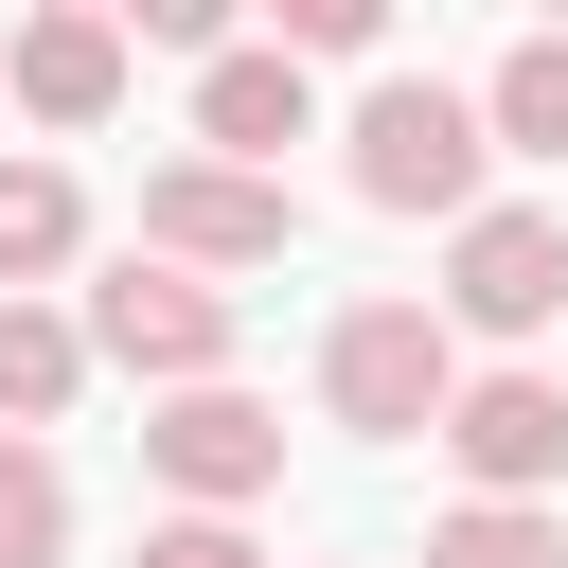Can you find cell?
<instances>
[{"label":"cell","instance_id":"8992f818","mask_svg":"<svg viewBox=\"0 0 568 568\" xmlns=\"http://www.w3.org/2000/svg\"><path fill=\"white\" fill-rule=\"evenodd\" d=\"M142 462H160L195 515H231V497H266V479H284V408H266V390H231V373H213V390H160Z\"/></svg>","mask_w":568,"mask_h":568},{"label":"cell","instance_id":"8fae6325","mask_svg":"<svg viewBox=\"0 0 568 568\" xmlns=\"http://www.w3.org/2000/svg\"><path fill=\"white\" fill-rule=\"evenodd\" d=\"M71 390H89V337H71L53 302H0V408H18V426H53Z\"/></svg>","mask_w":568,"mask_h":568},{"label":"cell","instance_id":"5b68a950","mask_svg":"<svg viewBox=\"0 0 568 568\" xmlns=\"http://www.w3.org/2000/svg\"><path fill=\"white\" fill-rule=\"evenodd\" d=\"M284 178H231V160H160L142 178V266H284Z\"/></svg>","mask_w":568,"mask_h":568},{"label":"cell","instance_id":"9c48e42d","mask_svg":"<svg viewBox=\"0 0 568 568\" xmlns=\"http://www.w3.org/2000/svg\"><path fill=\"white\" fill-rule=\"evenodd\" d=\"M302 124H320V106H302V71H284V53H213V71H195V142H213L231 178H266Z\"/></svg>","mask_w":568,"mask_h":568},{"label":"cell","instance_id":"3957f363","mask_svg":"<svg viewBox=\"0 0 568 568\" xmlns=\"http://www.w3.org/2000/svg\"><path fill=\"white\" fill-rule=\"evenodd\" d=\"M71 337H89L106 373L213 390V373H231V284H195V266H142V248H124V266L89 284V320H71Z\"/></svg>","mask_w":568,"mask_h":568},{"label":"cell","instance_id":"ba28073f","mask_svg":"<svg viewBox=\"0 0 568 568\" xmlns=\"http://www.w3.org/2000/svg\"><path fill=\"white\" fill-rule=\"evenodd\" d=\"M0 89H18L36 124H106V106H124V18H89V0H53V18H18V53H0Z\"/></svg>","mask_w":568,"mask_h":568},{"label":"cell","instance_id":"30bf717a","mask_svg":"<svg viewBox=\"0 0 568 568\" xmlns=\"http://www.w3.org/2000/svg\"><path fill=\"white\" fill-rule=\"evenodd\" d=\"M479 142H515V160H568V36H515V53H497V89H479Z\"/></svg>","mask_w":568,"mask_h":568},{"label":"cell","instance_id":"6da1fadb","mask_svg":"<svg viewBox=\"0 0 568 568\" xmlns=\"http://www.w3.org/2000/svg\"><path fill=\"white\" fill-rule=\"evenodd\" d=\"M479 106L444 89V71H373V106H355V195L373 213H479Z\"/></svg>","mask_w":568,"mask_h":568},{"label":"cell","instance_id":"7c38bea8","mask_svg":"<svg viewBox=\"0 0 568 568\" xmlns=\"http://www.w3.org/2000/svg\"><path fill=\"white\" fill-rule=\"evenodd\" d=\"M71 231H89V195H71L53 160H0V284H36V266H71Z\"/></svg>","mask_w":568,"mask_h":568},{"label":"cell","instance_id":"52a82bcc","mask_svg":"<svg viewBox=\"0 0 568 568\" xmlns=\"http://www.w3.org/2000/svg\"><path fill=\"white\" fill-rule=\"evenodd\" d=\"M444 462L532 515V479H568V390H550V373H462V390H444Z\"/></svg>","mask_w":568,"mask_h":568},{"label":"cell","instance_id":"4fadbf2b","mask_svg":"<svg viewBox=\"0 0 568 568\" xmlns=\"http://www.w3.org/2000/svg\"><path fill=\"white\" fill-rule=\"evenodd\" d=\"M53 550H71V479H53V444L0 426V568H53Z\"/></svg>","mask_w":568,"mask_h":568},{"label":"cell","instance_id":"7a4b0ae2","mask_svg":"<svg viewBox=\"0 0 568 568\" xmlns=\"http://www.w3.org/2000/svg\"><path fill=\"white\" fill-rule=\"evenodd\" d=\"M444 390H462V337H444L426 302H337V337H320V408H337L355 444L444 426Z\"/></svg>","mask_w":568,"mask_h":568},{"label":"cell","instance_id":"9a60e30c","mask_svg":"<svg viewBox=\"0 0 568 568\" xmlns=\"http://www.w3.org/2000/svg\"><path fill=\"white\" fill-rule=\"evenodd\" d=\"M266 53H284V71H302V53H373V0H284Z\"/></svg>","mask_w":568,"mask_h":568},{"label":"cell","instance_id":"2e32d148","mask_svg":"<svg viewBox=\"0 0 568 568\" xmlns=\"http://www.w3.org/2000/svg\"><path fill=\"white\" fill-rule=\"evenodd\" d=\"M142 568H266V550H248L231 515H160V532H142Z\"/></svg>","mask_w":568,"mask_h":568},{"label":"cell","instance_id":"277c9868","mask_svg":"<svg viewBox=\"0 0 568 568\" xmlns=\"http://www.w3.org/2000/svg\"><path fill=\"white\" fill-rule=\"evenodd\" d=\"M426 320H462V337H532V320H568V213L479 195L462 248H444V302H426Z\"/></svg>","mask_w":568,"mask_h":568},{"label":"cell","instance_id":"5bb4252c","mask_svg":"<svg viewBox=\"0 0 568 568\" xmlns=\"http://www.w3.org/2000/svg\"><path fill=\"white\" fill-rule=\"evenodd\" d=\"M426 568H568V532H550V515H515V497H462V515L426 532Z\"/></svg>","mask_w":568,"mask_h":568}]
</instances>
